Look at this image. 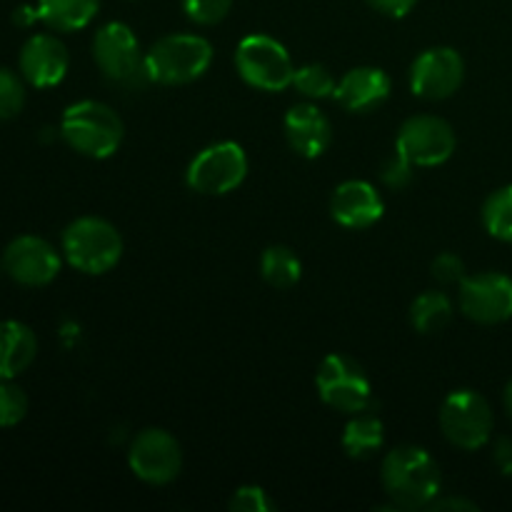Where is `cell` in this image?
Listing matches in <instances>:
<instances>
[{
    "mask_svg": "<svg viewBox=\"0 0 512 512\" xmlns=\"http://www.w3.org/2000/svg\"><path fill=\"white\" fill-rule=\"evenodd\" d=\"M385 495L400 510H428L440 498V468L428 450L400 445L390 450L380 468Z\"/></svg>",
    "mask_w": 512,
    "mask_h": 512,
    "instance_id": "6da1fadb",
    "label": "cell"
},
{
    "mask_svg": "<svg viewBox=\"0 0 512 512\" xmlns=\"http://www.w3.org/2000/svg\"><path fill=\"white\" fill-rule=\"evenodd\" d=\"M60 135L75 153L85 158H110L123 143V120L110 105L100 100H80L65 108Z\"/></svg>",
    "mask_w": 512,
    "mask_h": 512,
    "instance_id": "7a4b0ae2",
    "label": "cell"
},
{
    "mask_svg": "<svg viewBox=\"0 0 512 512\" xmlns=\"http://www.w3.org/2000/svg\"><path fill=\"white\" fill-rule=\"evenodd\" d=\"M213 63V45L203 35L173 33L153 43L145 53L150 83L185 85L203 78Z\"/></svg>",
    "mask_w": 512,
    "mask_h": 512,
    "instance_id": "3957f363",
    "label": "cell"
},
{
    "mask_svg": "<svg viewBox=\"0 0 512 512\" xmlns=\"http://www.w3.org/2000/svg\"><path fill=\"white\" fill-rule=\"evenodd\" d=\"M63 255L85 275H103L123 258V238L105 218L85 215L73 220L63 233Z\"/></svg>",
    "mask_w": 512,
    "mask_h": 512,
    "instance_id": "277c9868",
    "label": "cell"
},
{
    "mask_svg": "<svg viewBox=\"0 0 512 512\" xmlns=\"http://www.w3.org/2000/svg\"><path fill=\"white\" fill-rule=\"evenodd\" d=\"M93 58L110 83L123 85V88H140L150 83L145 55L130 25H103L93 38Z\"/></svg>",
    "mask_w": 512,
    "mask_h": 512,
    "instance_id": "5b68a950",
    "label": "cell"
},
{
    "mask_svg": "<svg viewBox=\"0 0 512 512\" xmlns=\"http://www.w3.org/2000/svg\"><path fill=\"white\" fill-rule=\"evenodd\" d=\"M240 78L258 90L278 93L293 85L295 65L283 43L265 33L245 35L235 50Z\"/></svg>",
    "mask_w": 512,
    "mask_h": 512,
    "instance_id": "8992f818",
    "label": "cell"
},
{
    "mask_svg": "<svg viewBox=\"0 0 512 512\" xmlns=\"http://www.w3.org/2000/svg\"><path fill=\"white\" fill-rule=\"evenodd\" d=\"M495 415L488 400L475 390H455L440 408V430L460 450H478L490 440Z\"/></svg>",
    "mask_w": 512,
    "mask_h": 512,
    "instance_id": "52a82bcc",
    "label": "cell"
},
{
    "mask_svg": "<svg viewBox=\"0 0 512 512\" xmlns=\"http://www.w3.org/2000/svg\"><path fill=\"white\" fill-rule=\"evenodd\" d=\"M248 175V155L238 143H213L200 150L188 165L185 183L200 195H228Z\"/></svg>",
    "mask_w": 512,
    "mask_h": 512,
    "instance_id": "ba28073f",
    "label": "cell"
},
{
    "mask_svg": "<svg viewBox=\"0 0 512 512\" xmlns=\"http://www.w3.org/2000/svg\"><path fill=\"white\" fill-rule=\"evenodd\" d=\"M315 385L323 403L338 413H363L373 403V385H370L368 373L348 355H328L320 363Z\"/></svg>",
    "mask_w": 512,
    "mask_h": 512,
    "instance_id": "9c48e42d",
    "label": "cell"
},
{
    "mask_svg": "<svg viewBox=\"0 0 512 512\" xmlns=\"http://www.w3.org/2000/svg\"><path fill=\"white\" fill-rule=\"evenodd\" d=\"M455 145H458V138L448 120L438 115H413L400 128L395 150L408 158L415 168H435L450 160Z\"/></svg>",
    "mask_w": 512,
    "mask_h": 512,
    "instance_id": "30bf717a",
    "label": "cell"
},
{
    "mask_svg": "<svg viewBox=\"0 0 512 512\" xmlns=\"http://www.w3.org/2000/svg\"><path fill=\"white\" fill-rule=\"evenodd\" d=\"M128 463L135 478L148 485L173 483L183 468V450L180 443L160 428L140 430L128 450Z\"/></svg>",
    "mask_w": 512,
    "mask_h": 512,
    "instance_id": "8fae6325",
    "label": "cell"
},
{
    "mask_svg": "<svg viewBox=\"0 0 512 512\" xmlns=\"http://www.w3.org/2000/svg\"><path fill=\"white\" fill-rule=\"evenodd\" d=\"M460 310L480 325H498L512 318V278L503 273L465 275L460 280Z\"/></svg>",
    "mask_w": 512,
    "mask_h": 512,
    "instance_id": "7c38bea8",
    "label": "cell"
},
{
    "mask_svg": "<svg viewBox=\"0 0 512 512\" xmlns=\"http://www.w3.org/2000/svg\"><path fill=\"white\" fill-rule=\"evenodd\" d=\"M60 255L38 235H20L3 250V270L10 280L25 288H43L60 273Z\"/></svg>",
    "mask_w": 512,
    "mask_h": 512,
    "instance_id": "4fadbf2b",
    "label": "cell"
},
{
    "mask_svg": "<svg viewBox=\"0 0 512 512\" xmlns=\"http://www.w3.org/2000/svg\"><path fill=\"white\" fill-rule=\"evenodd\" d=\"M465 63L458 50L428 48L410 65V90L418 98L445 100L463 85Z\"/></svg>",
    "mask_w": 512,
    "mask_h": 512,
    "instance_id": "5bb4252c",
    "label": "cell"
},
{
    "mask_svg": "<svg viewBox=\"0 0 512 512\" xmlns=\"http://www.w3.org/2000/svg\"><path fill=\"white\" fill-rule=\"evenodd\" d=\"M18 65L25 83L33 88H53L68 73L70 55L63 40L50 33H38L25 40Z\"/></svg>",
    "mask_w": 512,
    "mask_h": 512,
    "instance_id": "9a60e30c",
    "label": "cell"
},
{
    "mask_svg": "<svg viewBox=\"0 0 512 512\" xmlns=\"http://www.w3.org/2000/svg\"><path fill=\"white\" fill-rule=\"evenodd\" d=\"M383 198L365 180H345L330 198V215L343 228L363 230L383 218Z\"/></svg>",
    "mask_w": 512,
    "mask_h": 512,
    "instance_id": "2e32d148",
    "label": "cell"
},
{
    "mask_svg": "<svg viewBox=\"0 0 512 512\" xmlns=\"http://www.w3.org/2000/svg\"><path fill=\"white\" fill-rule=\"evenodd\" d=\"M285 138L303 158H320L333 143V125L313 103H298L285 115Z\"/></svg>",
    "mask_w": 512,
    "mask_h": 512,
    "instance_id": "e0dca14e",
    "label": "cell"
},
{
    "mask_svg": "<svg viewBox=\"0 0 512 512\" xmlns=\"http://www.w3.org/2000/svg\"><path fill=\"white\" fill-rule=\"evenodd\" d=\"M390 90H393V83L385 70L363 65V68L348 70L338 80L335 100L350 113H373L390 98Z\"/></svg>",
    "mask_w": 512,
    "mask_h": 512,
    "instance_id": "ac0fdd59",
    "label": "cell"
},
{
    "mask_svg": "<svg viewBox=\"0 0 512 512\" xmlns=\"http://www.w3.org/2000/svg\"><path fill=\"white\" fill-rule=\"evenodd\" d=\"M38 355V338L33 330L18 320L0 323V380H13Z\"/></svg>",
    "mask_w": 512,
    "mask_h": 512,
    "instance_id": "d6986e66",
    "label": "cell"
},
{
    "mask_svg": "<svg viewBox=\"0 0 512 512\" xmlns=\"http://www.w3.org/2000/svg\"><path fill=\"white\" fill-rule=\"evenodd\" d=\"M100 0H38V15L50 30L73 33L93 23Z\"/></svg>",
    "mask_w": 512,
    "mask_h": 512,
    "instance_id": "ffe728a7",
    "label": "cell"
},
{
    "mask_svg": "<svg viewBox=\"0 0 512 512\" xmlns=\"http://www.w3.org/2000/svg\"><path fill=\"white\" fill-rule=\"evenodd\" d=\"M385 440V428L383 420L378 415L368 413H355L353 420L345 425L343 433V448L350 458L355 460H370L375 453H380Z\"/></svg>",
    "mask_w": 512,
    "mask_h": 512,
    "instance_id": "44dd1931",
    "label": "cell"
},
{
    "mask_svg": "<svg viewBox=\"0 0 512 512\" xmlns=\"http://www.w3.org/2000/svg\"><path fill=\"white\" fill-rule=\"evenodd\" d=\"M450 320H453V303L448 295L438 290H425L410 305V323L423 335L440 333Z\"/></svg>",
    "mask_w": 512,
    "mask_h": 512,
    "instance_id": "7402d4cb",
    "label": "cell"
},
{
    "mask_svg": "<svg viewBox=\"0 0 512 512\" xmlns=\"http://www.w3.org/2000/svg\"><path fill=\"white\" fill-rule=\"evenodd\" d=\"M260 273L273 288H293L303 275L298 255L285 245H270L260 258Z\"/></svg>",
    "mask_w": 512,
    "mask_h": 512,
    "instance_id": "603a6c76",
    "label": "cell"
},
{
    "mask_svg": "<svg viewBox=\"0 0 512 512\" xmlns=\"http://www.w3.org/2000/svg\"><path fill=\"white\" fill-rule=\"evenodd\" d=\"M483 225L493 238L512 243V185L495 190L483 205Z\"/></svg>",
    "mask_w": 512,
    "mask_h": 512,
    "instance_id": "cb8c5ba5",
    "label": "cell"
},
{
    "mask_svg": "<svg viewBox=\"0 0 512 512\" xmlns=\"http://www.w3.org/2000/svg\"><path fill=\"white\" fill-rule=\"evenodd\" d=\"M293 85L303 98L325 100L330 98V95H335L338 80H335V75L330 73L325 65L310 63V65H303V68H295Z\"/></svg>",
    "mask_w": 512,
    "mask_h": 512,
    "instance_id": "d4e9b609",
    "label": "cell"
},
{
    "mask_svg": "<svg viewBox=\"0 0 512 512\" xmlns=\"http://www.w3.org/2000/svg\"><path fill=\"white\" fill-rule=\"evenodd\" d=\"M25 78H18L13 70L0 68V120H13L25 108Z\"/></svg>",
    "mask_w": 512,
    "mask_h": 512,
    "instance_id": "484cf974",
    "label": "cell"
},
{
    "mask_svg": "<svg viewBox=\"0 0 512 512\" xmlns=\"http://www.w3.org/2000/svg\"><path fill=\"white\" fill-rule=\"evenodd\" d=\"M28 415V395L10 380L0 383V428H13Z\"/></svg>",
    "mask_w": 512,
    "mask_h": 512,
    "instance_id": "4316f807",
    "label": "cell"
},
{
    "mask_svg": "<svg viewBox=\"0 0 512 512\" xmlns=\"http://www.w3.org/2000/svg\"><path fill=\"white\" fill-rule=\"evenodd\" d=\"M183 13L198 25H218L233 8V0H180Z\"/></svg>",
    "mask_w": 512,
    "mask_h": 512,
    "instance_id": "83f0119b",
    "label": "cell"
},
{
    "mask_svg": "<svg viewBox=\"0 0 512 512\" xmlns=\"http://www.w3.org/2000/svg\"><path fill=\"white\" fill-rule=\"evenodd\" d=\"M230 510H238V512H270L275 510V503L268 498L263 488L258 485H243L233 493L230 498Z\"/></svg>",
    "mask_w": 512,
    "mask_h": 512,
    "instance_id": "f1b7e54d",
    "label": "cell"
},
{
    "mask_svg": "<svg viewBox=\"0 0 512 512\" xmlns=\"http://www.w3.org/2000/svg\"><path fill=\"white\" fill-rule=\"evenodd\" d=\"M413 168L415 165L395 150V155H390L383 163V168H380V178H383V183L388 185V188L403 190L413 183Z\"/></svg>",
    "mask_w": 512,
    "mask_h": 512,
    "instance_id": "f546056e",
    "label": "cell"
},
{
    "mask_svg": "<svg viewBox=\"0 0 512 512\" xmlns=\"http://www.w3.org/2000/svg\"><path fill=\"white\" fill-rule=\"evenodd\" d=\"M433 278L445 285H455L465 278V265L463 260L455 253H440L433 260Z\"/></svg>",
    "mask_w": 512,
    "mask_h": 512,
    "instance_id": "4dcf8cb0",
    "label": "cell"
},
{
    "mask_svg": "<svg viewBox=\"0 0 512 512\" xmlns=\"http://www.w3.org/2000/svg\"><path fill=\"white\" fill-rule=\"evenodd\" d=\"M365 3L378 13L388 15V18H405L418 0H365Z\"/></svg>",
    "mask_w": 512,
    "mask_h": 512,
    "instance_id": "1f68e13d",
    "label": "cell"
},
{
    "mask_svg": "<svg viewBox=\"0 0 512 512\" xmlns=\"http://www.w3.org/2000/svg\"><path fill=\"white\" fill-rule=\"evenodd\" d=\"M495 463L498 468L503 470L505 475H512V440L510 438H500L495 443Z\"/></svg>",
    "mask_w": 512,
    "mask_h": 512,
    "instance_id": "d6a6232c",
    "label": "cell"
},
{
    "mask_svg": "<svg viewBox=\"0 0 512 512\" xmlns=\"http://www.w3.org/2000/svg\"><path fill=\"white\" fill-rule=\"evenodd\" d=\"M428 510H435V512H443V510H465V512H473V510H478V505L475 503H470V500H465V498H435L433 500V505H430Z\"/></svg>",
    "mask_w": 512,
    "mask_h": 512,
    "instance_id": "836d02e7",
    "label": "cell"
},
{
    "mask_svg": "<svg viewBox=\"0 0 512 512\" xmlns=\"http://www.w3.org/2000/svg\"><path fill=\"white\" fill-rule=\"evenodd\" d=\"M13 20L15 25H20V28H28V25H33L35 20H40L38 5H35V8H30V5H20V8L13 13Z\"/></svg>",
    "mask_w": 512,
    "mask_h": 512,
    "instance_id": "e575fe53",
    "label": "cell"
},
{
    "mask_svg": "<svg viewBox=\"0 0 512 512\" xmlns=\"http://www.w3.org/2000/svg\"><path fill=\"white\" fill-rule=\"evenodd\" d=\"M505 410H508V415L512 418V380L508 383V388H505Z\"/></svg>",
    "mask_w": 512,
    "mask_h": 512,
    "instance_id": "d590c367",
    "label": "cell"
}]
</instances>
